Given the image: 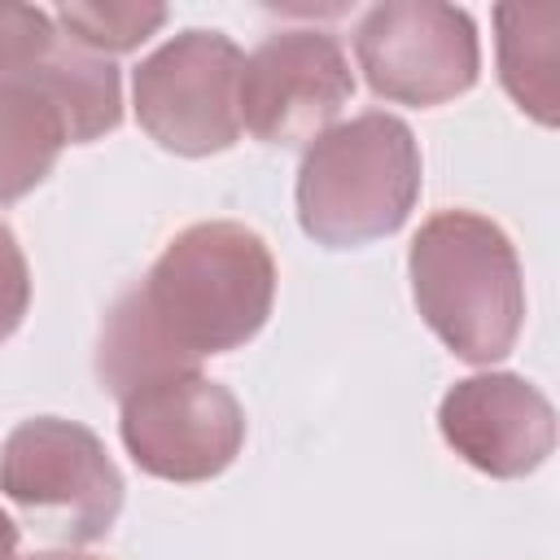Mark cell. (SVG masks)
Masks as SVG:
<instances>
[{"mask_svg":"<svg viewBox=\"0 0 560 560\" xmlns=\"http://www.w3.org/2000/svg\"><path fill=\"white\" fill-rule=\"evenodd\" d=\"M276 302V258L236 219H206L166 241L140 284L101 324L96 381L114 398L258 337Z\"/></svg>","mask_w":560,"mask_h":560,"instance_id":"6da1fadb","label":"cell"},{"mask_svg":"<svg viewBox=\"0 0 560 560\" xmlns=\"http://www.w3.org/2000/svg\"><path fill=\"white\" fill-rule=\"evenodd\" d=\"M420 319L464 363H499L525 324L521 258L499 223L477 210H438L407 249Z\"/></svg>","mask_w":560,"mask_h":560,"instance_id":"7a4b0ae2","label":"cell"},{"mask_svg":"<svg viewBox=\"0 0 560 560\" xmlns=\"http://www.w3.org/2000/svg\"><path fill=\"white\" fill-rule=\"evenodd\" d=\"M420 184L424 162L411 127L385 109H368L306 144L298 223L324 249H359L411 219Z\"/></svg>","mask_w":560,"mask_h":560,"instance_id":"3957f363","label":"cell"},{"mask_svg":"<svg viewBox=\"0 0 560 560\" xmlns=\"http://www.w3.org/2000/svg\"><path fill=\"white\" fill-rule=\"evenodd\" d=\"M0 494L66 542H96L122 512V472L88 424L31 416L0 446Z\"/></svg>","mask_w":560,"mask_h":560,"instance_id":"277c9868","label":"cell"},{"mask_svg":"<svg viewBox=\"0 0 560 560\" xmlns=\"http://www.w3.org/2000/svg\"><path fill=\"white\" fill-rule=\"evenodd\" d=\"M241 66L245 52L206 26H188L153 48L131 79L136 122L153 144L179 158H210L241 140Z\"/></svg>","mask_w":560,"mask_h":560,"instance_id":"5b68a950","label":"cell"},{"mask_svg":"<svg viewBox=\"0 0 560 560\" xmlns=\"http://www.w3.org/2000/svg\"><path fill=\"white\" fill-rule=\"evenodd\" d=\"M354 61L381 101L433 109L464 96L481 70L477 26L438 0H385L354 26Z\"/></svg>","mask_w":560,"mask_h":560,"instance_id":"8992f818","label":"cell"},{"mask_svg":"<svg viewBox=\"0 0 560 560\" xmlns=\"http://www.w3.org/2000/svg\"><path fill=\"white\" fill-rule=\"evenodd\" d=\"M118 438L140 472L162 481H210L245 446V407L201 372L158 376L118 398Z\"/></svg>","mask_w":560,"mask_h":560,"instance_id":"52a82bcc","label":"cell"},{"mask_svg":"<svg viewBox=\"0 0 560 560\" xmlns=\"http://www.w3.org/2000/svg\"><path fill=\"white\" fill-rule=\"evenodd\" d=\"M354 96V70L341 44L319 26H293L267 35L241 66V131L262 144L319 140L341 105Z\"/></svg>","mask_w":560,"mask_h":560,"instance_id":"ba28073f","label":"cell"},{"mask_svg":"<svg viewBox=\"0 0 560 560\" xmlns=\"http://www.w3.org/2000/svg\"><path fill=\"white\" fill-rule=\"evenodd\" d=\"M446 446L486 477L516 481L556 451V411L538 385L512 372H477L455 381L438 402Z\"/></svg>","mask_w":560,"mask_h":560,"instance_id":"9c48e42d","label":"cell"},{"mask_svg":"<svg viewBox=\"0 0 560 560\" xmlns=\"http://www.w3.org/2000/svg\"><path fill=\"white\" fill-rule=\"evenodd\" d=\"M66 144H74L70 122L39 70L0 79V206L39 188Z\"/></svg>","mask_w":560,"mask_h":560,"instance_id":"30bf717a","label":"cell"},{"mask_svg":"<svg viewBox=\"0 0 560 560\" xmlns=\"http://www.w3.org/2000/svg\"><path fill=\"white\" fill-rule=\"evenodd\" d=\"M494 48L503 92L542 127L560 118V9L556 4H499Z\"/></svg>","mask_w":560,"mask_h":560,"instance_id":"8fae6325","label":"cell"},{"mask_svg":"<svg viewBox=\"0 0 560 560\" xmlns=\"http://www.w3.org/2000/svg\"><path fill=\"white\" fill-rule=\"evenodd\" d=\"M35 70L48 83V92L57 96L74 144H92L122 122V79L109 57L88 52L57 35L52 52Z\"/></svg>","mask_w":560,"mask_h":560,"instance_id":"7c38bea8","label":"cell"},{"mask_svg":"<svg viewBox=\"0 0 560 560\" xmlns=\"http://www.w3.org/2000/svg\"><path fill=\"white\" fill-rule=\"evenodd\" d=\"M52 22L66 31L70 44L88 48V52H101V57H114V52H131L140 48L162 22H166V9L162 4H61L52 13Z\"/></svg>","mask_w":560,"mask_h":560,"instance_id":"4fadbf2b","label":"cell"},{"mask_svg":"<svg viewBox=\"0 0 560 560\" xmlns=\"http://www.w3.org/2000/svg\"><path fill=\"white\" fill-rule=\"evenodd\" d=\"M57 44L52 18L35 4H9L0 0V79L35 70Z\"/></svg>","mask_w":560,"mask_h":560,"instance_id":"5bb4252c","label":"cell"},{"mask_svg":"<svg viewBox=\"0 0 560 560\" xmlns=\"http://www.w3.org/2000/svg\"><path fill=\"white\" fill-rule=\"evenodd\" d=\"M31 311V267L9 223H0V341H9Z\"/></svg>","mask_w":560,"mask_h":560,"instance_id":"9a60e30c","label":"cell"},{"mask_svg":"<svg viewBox=\"0 0 560 560\" xmlns=\"http://www.w3.org/2000/svg\"><path fill=\"white\" fill-rule=\"evenodd\" d=\"M0 560H18V525L9 512H0Z\"/></svg>","mask_w":560,"mask_h":560,"instance_id":"2e32d148","label":"cell"},{"mask_svg":"<svg viewBox=\"0 0 560 560\" xmlns=\"http://www.w3.org/2000/svg\"><path fill=\"white\" fill-rule=\"evenodd\" d=\"M26 560H96V556H88V551H70V547H61V551H35V556H26Z\"/></svg>","mask_w":560,"mask_h":560,"instance_id":"e0dca14e","label":"cell"}]
</instances>
